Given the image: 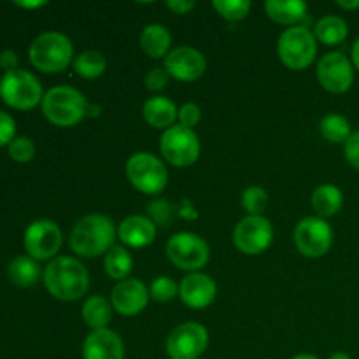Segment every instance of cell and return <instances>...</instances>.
<instances>
[{
  "label": "cell",
  "mask_w": 359,
  "mask_h": 359,
  "mask_svg": "<svg viewBox=\"0 0 359 359\" xmlns=\"http://www.w3.org/2000/svg\"><path fill=\"white\" fill-rule=\"evenodd\" d=\"M265 13L276 23L297 27L307 14V4L304 0H269L265 2Z\"/></svg>",
  "instance_id": "cell-21"
},
{
  "label": "cell",
  "mask_w": 359,
  "mask_h": 359,
  "mask_svg": "<svg viewBox=\"0 0 359 359\" xmlns=\"http://www.w3.org/2000/svg\"><path fill=\"white\" fill-rule=\"evenodd\" d=\"M28 56L35 69L42 72H62L72 62L74 48L67 35L60 32H44L32 41Z\"/></svg>",
  "instance_id": "cell-3"
},
{
  "label": "cell",
  "mask_w": 359,
  "mask_h": 359,
  "mask_svg": "<svg viewBox=\"0 0 359 359\" xmlns=\"http://www.w3.org/2000/svg\"><path fill=\"white\" fill-rule=\"evenodd\" d=\"M46 2H16V6L27 7V9H32V7H42Z\"/></svg>",
  "instance_id": "cell-43"
},
{
  "label": "cell",
  "mask_w": 359,
  "mask_h": 359,
  "mask_svg": "<svg viewBox=\"0 0 359 359\" xmlns=\"http://www.w3.org/2000/svg\"><path fill=\"white\" fill-rule=\"evenodd\" d=\"M279 58L287 69L304 70L318 55V39L304 25H297L280 34L277 42Z\"/></svg>",
  "instance_id": "cell-5"
},
{
  "label": "cell",
  "mask_w": 359,
  "mask_h": 359,
  "mask_svg": "<svg viewBox=\"0 0 359 359\" xmlns=\"http://www.w3.org/2000/svg\"><path fill=\"white\" fill-rule=\"evenodd\" d=\"M118 230L104 214H88L79 219L70 233V248L77 256L95 258L112 248Z\"/></svg>",
  "instance_id": "cell-2"
},
{
  "label": "cell",
  "mask_w": 359,
  "mask_h": 359,
  "mask_svg": "<svg viewBox=\"0 0 359 359\" xmlns=\"http://www.w3.org/2000/svg\"><path fill=\"white\" fill-rule=\"evenodd\" d=\"M179 294V284L175 283L172 277L160 276L151 283L149 286V297L153 300L160 302V304H167L172 302Z\"/></svg>",
  "instance_id": "cell-32"
},
{
  "label": "cell",
  "mask_w": 359,
  "mask_h": 359,
  "mask_svg": "<svg viewBox=\"0 0 359 359\" xmlns=\"http://www.w3.org/2000/svg\"><path fill=\"white\" fill-rule=\"evenodd\" d=\"M314 35L318 41H321L326 46H337L342 44L349 35V27H347L346 20L335 14H328L323 16L321 20L316 23Z\"/></svg>",
  "instance_id": "cell-25"
},
{
  "label": "cell",
  "mask_w": 359,
  "mask_h": 359,
  "mask_svg": "<svg viewBox=\"0 0 359 359\" xmlns=\"http://www.w3.org/2000/svg\"><path fill=\"white\" fill-rule=\"evenodd\" d=\"M167 256L177 269L195 273L203 269L210 258V249L202 237L181 231L167 242Z\"/></svg>",
  "instance_id": "cell-9"
},
{
  "label": "cell",
  "mask_w": 359,
  "mask_h": 359,
  "mask_svg": "<svg viewBox=\"0 0 359 359\" xmlns=\"http://www.w3.org/2000/svg\"><path fill=\"white\" fill-rule=\"evenodd\" d=\"M209 346V332L200 323H182L170 332L165 349L170 359H198Z\"/></svg>",
  "instance_id": "cell-10"
},
{
  "label": "cell",
  "mask_w": 359,
  "mask_h": 359,
  "mask_svg": "<svg viewBox=\"0 0 359 359\" xmlns=\"http://www.w3.org/2000/svg\"><path fill=\"white\" fill-rule=\"evenodd\" d=\"M168 72L165 69H160V67H154L149 72L146 74V88L149 91H161L168 84Z\"/></svg>",
  "instance_id": "cell-36"
},
{
  "label": "cell",
  "mask_w": 359,
  "mask_h": 359,
  "mask_svg": "<svg viewBox=\"0 0 359 359\" xmlns=\"http://www.w3.org/2000/svg\"><path fill=\"white\" fill-rule=\"evenodd\" d=\"M344 153H346L347 161L359 170V132H354L344 144Z\"/></svg>",
  "instance_id": "cell-38"
},
{
  "label": "cell",
  "mask_w": 359,
  "mask_h": 359,
  "mask_svg": "<svg viewBox=\"0 0 359 359\" xmlns=\"http://www.w3.org/2000/svg\"><path fill=\"white\" fill-rule=\"evenodd\" d=\"M319 130H321V135L333 144H346L349 140V137L353 135L349 119L342 114L325 116L321 119Z\"/></svg>",
  "instance_id": "cell-29"
},
{
  "label": "cell",
  "mask_w": 359,
  "mask_h": 359,
  "mask_svg": "<svg viewBox=\"0 0 359 359\" xmlns=\"http://www.w3.org/2000/svg\"><path fill=\"white\" fill-rule=\"evenodd\" d=\"M104 269L111 279L121 280L128 279L130 272L133 269V259L132 255L128 252V249L123 248V245H112L107 252H105L104 259Z\"/></svg>",
  "instance_id": "cell-26"
},
{
  "label": "cell",
  "mask_w": 359,
  "mask_h": 359,
  "mask_svg": "<svg viewBox=\"0 0 359 359\" xmlns=\"http://www.w3.org/2000/svg\"><path fill=\"white\" fill-rule=\"evenodd\" d=\"M167 7L174 14H186L195 7V2L193 0H168Z\"/></svg>",
  "instance_id": "cell-40"
},
{
  "label": "cell",
  "mask_w": 359,
  "mask_h": 359,
  "mask_svg": "<svg viewBox=\"0 0 359 359\" xmlns=\"http://www.w3.org/2000/svg\"><path fill=\"white\" fill-rule=\"evenodd\" d=\"M344 193L340 188L333 184H321L312 193V207H314L318 217H332L342 209Z\"/></svg>",
  "instance_id": "cell-23"
},
{
  "label": "cell",
  "mask_w": 359,
  "mask_h": 359,
  "mask_svg": "<svg viewBox=\"0 0 359 359\" xmlns=\"http://www.w3.org/2000/svg\"><path fill=\"white\" fill-rule=\"evenodd\" d=\"M172 44V35L161 23H151L140 34V48L151 58H161L168 55Z\"/></svg>",
  "instance_id": "cell-22"
},
{
  "label": "cell",
  "mask_w": 359,
  "mask_h": 359,
  "mask_svg": "<svg viewBox=\"0 0 359 359\" xmlns=\"http://www.w3.org/2000/svg\"><path fill=\"white\" fill-rule=\"evenodd\" d=\"M160 151L165 160L179 168L191 167L200 156V140L193 130L174 125L165 130L160 139Z\"/></svg>",
  "instance_id": "cell-8"
},
{
  "label": "cell",
  "mask_w": 359,
  "mask_h": 359,
  "mask_svg": "<svg viewBox=\"0 0 359 359\" xmlns=\"http://www.w3.org/2000/svg\"><path fill=\"white\" fill-rule=\"evenodd\" d=\"M351 62L359 70V39L353 44V51H351Z\"/></svg>",
  "instance_id": "cell-42"
},
{
  "label": "cell",
  "mask_w": 359,
  "mask_h": 359,
  "mask_svg": "<svg viewBox=\"0 0 359 359\" xmlns=\"http://www.w3.org/2000/svg\"><path fill=\"white\" fill-rule=\"evenodd\" d=\"M330 359H353L347 353H335L330 356Z\"/></svg>",
  "instance_id": "cell-44"
},
{
  "label": "cell",
  "mask_w": 359,
  "mask_h": 359,
  "mask_svg": "<svg viewBox=\"0 0 359 359\" xmlns=\"http://www.w3.org/2000/svg\"><path fill=\"white\" fill-rule=\"evenodd\" d=\"M7 273H9V279L13 280L16 286L30 287L34 286L39 280V277H41V269H39L37 262H35L34 258H30V256H16V258L9 263Z\"/></svg>",
  "instance_id": "cell-27"
},
{
  "label": "cell",
  "mask_w": 359,
  "mask_h": 359,
  "mask_svg": "<svg viewBox=\"0 0 359 359\" xmlns=\"http://www.w3.org/2000/svg\"><path fill=\"white\" fill-rule=\"evenodd\" d=\"M0 97L16 109H32L42 102V84L32 72L23 69L6 72L0 79Z\"/></svg>",
  "instance_id": "cell-7"
},
{
  "label": "cell",
  "mask_w": 359,
  "mask_h": 359,
  "mask_svg": "<svg viewBox=\"0 0 359 359\" xmlns=\"http://www.w3.org/2000/svg\"><path fill=\"white\" fill-rule=\"evenodd\" d=\"M293 359H319V358L314 356V354H298V356H294Z\"/></svg>",
  "instance_id": "cell-45"
},
{
  "label": "cell",
  "mask_w": 359,
  "mask_h": 359,
  "mask_svg": "<svg viewBox=\"0 0 359 359\" xmlns=\"http://www.w3.org/2000/svg\"><path fill=\"white\" fill-rule=\"evenodd\" d=\"M118 237L128 248H147L156 238V224L147 216H128L119 224Z\"/></svg>",
  "instance_id": "cell-19"
},
{
  "label": "cell",
  "mask_w": 359,
  "mask_h": 359,
  "mask_svg": "<svg viewBox=\"0 0 359 359\" xmlns=\"http://www.w3.org/2000/svg\"><path fill=\"white\" fill-rule=\"evenodd\" d=\"M83 359H125L123 339L112 330H95L83 344Z\"/></svg>",
  "instance_id": "cell-18"
},
{
  "label": "cell",
  "mask_w": 359,
  "mask_h": 359,
  "mask_svg": "<svg viewBox=\"0 0 359 359\" xmlns=\"http://www.w3.org/2000/svg\"><path fill=\"white\" fill-rule=\"evenodd\" d=\"M147 214H149V219L160 226H170L174 221V209L165 200H153L147 205Z\"/></svg>",
  "instance_id": "cell-34"
},
{
  "label": "cell",
  "mask_w": 359,
  "mask_h": 359,
  "mask_svg": "<svg viewBox=\"0 0 359 359\" xmlns=\"http://www.w3.org/2000/svg\"><path fill=\"white\" fill-rule=\"evenodd\" d=\"M44 286L49 294L58 300H79L90 290V273L79 259L70 258V256H58L46 266Z\"/></svg>",
  "instance_id": "cell-1"
},
{
  "label": "cell",
  "mask_w": 359,
  "mask_h": 359,
  "mask_svg": "<svg viewBox=\"0 0 359 359\" xmlns=\"http://www.w3.org/2000/svg\"><path fill=\"white\" fill-rule=\"evenodd\" d=\"M0 67H2L6 72L18 69V55L13 49H4V51L0 53Z\"/></svg>",
  "instance_id": "cell-39"
},
{
  "label": "cell",
  "mask_w": 359,
  "mask_h": 359,
  "mask_svg": "<svg viewBox=\"0 0 359 359\" xmlns=\"http://www.w3.org/2000/svg\"><path fill=\"white\" fill-rule=\"evenodd\" d=\"M42 112L56 126H76L88 112L86 97L72 86H55L42 98Z\"/></svg>",
  "instance_id": "cell-4"
},
{
  "label": "cell",
  "mask_w": 359,
  "mask_h": 359,
  "mask_svg": "<svg viewBox=\"0 0 359 359\" xmlns=\"http://www.w3.org/2000/svg\"><path fill=\"white\" fill-rule=\"evenodd\" d=\"M177 119H179V125L184 126V128L193 130V126H196L202 119V111L196 104L193 102H188V104L182 105L177 112Z\"/></svg>",
  "instance_id": "cell-35"
},
{
  "label": "cell",
  "mask_w": 359,
  "mask_h": 359,
  "mask_svg": "<svg viewBox=\"0 0 359 359\" xmlns=\"http://www.w3.org/2000/svg\"><path fill=\"white\" fill-rule=\"evenodd\" d=\"M207 60L191 46H179L165 56V70L177 81L191 83L205 74Z\"/></svg>",
  "instance_id": "cell-15"
},
{
  "label": "cell",
  "mask_w": 359,
  "mask_h": 359,
  "mask_svg": "<svg viewBox=\"0 0 359 359\" xmlns=\"http://www.w3.org/2000/svg\"><path fill=\"white\" fill-rule=\"evenodd\" d=\"M337 6L346 11L359 9V0H337Z\"/></svg>",
  "instance_id": "cell-41"
},
{
  "label": "cell",
  "mask_w": 359,
  "mask_h": 359,
  "mask_svg": "<svg viewBox=\"0 0 359 359\" xmlns=\"http://www.w3.org/2000/svg\"><path fill=\"white\" fill-rule=\"evenodd\" d=\"M273 241L272 223L265 216H248L233 228V244L241 252L256 256L265 252Z\"/></svg>",
  "instance_id": "cell-12"
},
{
  "label": "cell",
  "mask_w": 359,
  "mask_h": 359,
  "mask_svg": "<svg viewBox=\"0 0 359 359\" xmlns=\"http://www.w3.org/2000/svg\"><path fill=\"white\" fill-rule=\"evenodd\" d=\"M107 69V60L100 51H83L74 60V70L84 79H97Z\"/></svg>",
  "instance_id": "cell-28"
},
{
  "label": "cell",
  "mask_w": 359,
  "mask_h": 359,
  "mask_svg": "<svg viewBox=\"0 0 359 359\" xmlns=\"http://www.w3.org/2000/svg\"><path fill=\"white\" fill-rule=\"evenodd\" d=\"M177 112L179 109L175 107L174 102L161 95L149 98L142 107V116L147 125L160 130L172 128L174 121L177 119Z\"/></svg>",
  "instance_id": "cell-20"
},
{
  "label": "cell",
  "mask_w": 359,
  "mask_h": 359,
  "mask_svg": "<svg viewBox=\"0 0 359 359\" xmlns=\"http://www.w3.org/2000/svg\"><path fill=\"white\" fill-rule=\"evenodd\" d=\"M217 286L212 277L205 273H189L179 284V297L191 309H205L216 300Z\"/></svg>",
  "instance_id": "cell-17"
},
{
  "label": "cell",
  "mask_w": 359,
  "mask_h": 359,
  "mask_svg": "<svg viewBox=\"0 0 359 359\" xmlns=\"http://www.w3.org/2000/svg\"><path fill=\"white\" fill-rule=\"evenodd\" d=\"M7 151H9V156L13 160L25 163V161H30L35 156V144L28 137H14L9 146H7Z\"/></svg>",
  "instance_id": "cell-33"
},
{
  "label": "cell",
  "mask_w": 359,
  "mask_h": 359,
  "mask_svg": "<svg viewBox=\"0 0 359 359\" xmlns=\"http://www.w3.org/2000/svg\"><path fill=\"white\" fill-rule=\"evenodd\" d=\"M149 287L139 279H125L118 283L112 290L111 304L118 314L132 316L140 314L149 302Z\"/></svg>",
  "instance_id": "cell-16"
},
{
  "label": "cell",
  "mask_w": 359,
  "mask_h": 359,
  "mask_svg": "<svg viewBox=\"0 0 359 359\" xmlns=\"http://www.w3.org/2000/svg\"><path fill=\"white\" fill-rule=\"evenodd\" d=\"M269 205V195L259 186H249L242 193V207L249 216H262L263 210Z\"/></svg>",
  "instance_id": "cell-31"
},
{
  "label": "cell",
  "mask_w": 359,
  "mask_h": 359,
  "mask_svg": "<svg viewBox=\"0 0 359 359\" xmlns=\"http://www.w3.org/2000/svg\"><path fill=\"white\" fill-rule=\"evenodd\" d=\"M16 133V123L7 112L0 111V146H9Z\"/></svg>",
  "instance_id": "cell-37"
},
{
  "label": "cell",
  "mask_w": 359,
  "mask_h": 359,
  "mask_svg": "<svg viewBox=\"0 0 359 359\" xmlns=\"http://www.w3.org/2000/svg\"><path fill=\"white\" fill-rule=\"evenodd\" d=\"M212 6L217 11V14L228 21L244 20L251 11L249 0H214Z\"/></svg>",
  "instance_id": "cell-30"
},
{
  "label": "cell",
  "mask_w": 359,
  "mask_h": 359,
  "mask_svg": "<svg viewBox=\"0 0 359 359\" xmlns=\"http://www.w3.org/2000/svg\"><path fill=\"white\" fill-rule=\"evenodd\" d=\"M126 177L144 195H160L168 182V172L160 158L144 151L128 158Z\"/></svg>",
  "instance_id": "cell-6"
},
{
  "label": "cell",
  "mask_w": 359,
  "mask_h": 359,
  "mask_svg": "<svg viewBox=\"0 0 359 359\" xmlns=\"http://www.w3.org/2000/svg\"><path fill=\"white\" fill-rule=\"evenodd\" d=\"M333 244V230L321 217H304L294 228V245L307 258H321Z\"/></svg>",
  "instance_id": "cell-11"
},
{
  "label": "cell",
  "mask_w": 359,
  "mask_h": 359,
  "mask_svg": "<svg viewBox=\"0 0 359 359\" xmlns=\"http://www.w3.org/2000/svg\"><path fill=\"white\" fill-rule=\"evenodd\" d=\"M81 314H83L84 323L93 332L95 330H105L112 319V304L107 298L95 294V297H90L84 302Z\"/></svg>",
  "instance_id": "cell-24"
},
{
  "label": "cell",
  "mask_w": 359,
  "mask_h": 359,
  "mask_svg": "<svg viewBox=\"0 0 359 359\" xmlns=\"http://www.w3.org/2000/svg\"><path fill=\"white\" fill-rule=\"evenodd\" d=\"M319 84L330 93H346L354 83V65L344 53H326L316 69Z\"/></svg>",
  "instance_id": "cell-13"
},
{
  "label": "cell",
  "mask_w": 359,
  "mask_h": 359,
  "mask_svg": "<svg viewBox=\"0 0 359 359\" xmlns=\"http://www.w3.org/2000/svg\"><path fill=\"white\" fill-rule=\"evenodd\" d=\"M62 230L51 219H37L25 231V249L30 258L51 259L62 248Z\"/></svg>",
  "instance_id": "cell-14"
}]
</instances>
